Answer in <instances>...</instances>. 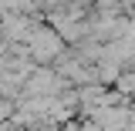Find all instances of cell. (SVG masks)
I'll use <instances>...</instances> for the list:
<instances>
[{
    "label": "cell",
    "mask_w": 135,
    "mask_h": 131,
    "mask_svg": "<svg viewBox=\"0 0 135 131\" xmlns=\"http://www.w3.org/2000/svg\"><path fill=\"white\" fill-rule=\"evenodd\" d=\"M31 47H34V57H37V61H54V57H61L64 40H61V34H57V30L37 27L34 37H31Z\"/></svg>",
    "instance_id": "obj_1"
}]
</instances>
